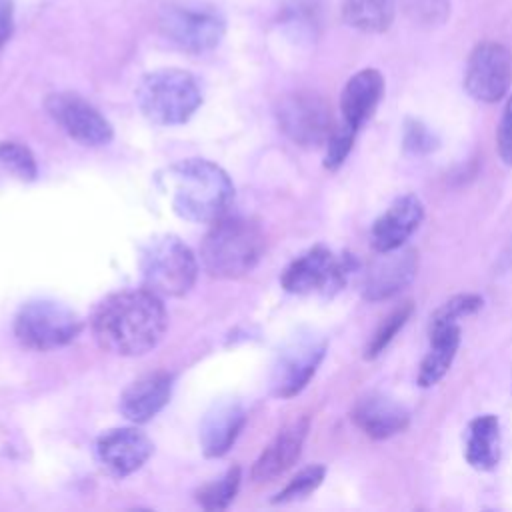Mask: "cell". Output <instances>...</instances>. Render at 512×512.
<instances>
[{"label":"cell","instance_id":"cell-1","mask_svg":"<svg viewBox=\"0 0 512 512\" xmlns=\"http://www.w3.org/2000/svg\"><path fill=\"white\" fill-rule=\"evenodd\" d=\"M166 308L148 288L114 292L92 314V334L100 348L118 356L152 350L166 330Z\"/></svg>","mask_w":512,"mask_h":512},{"label":"cell","instance_id":"cell-2","mask_svg":"<svg viewBox=\"0 0 512 512\" xmlns=\"http://www.w3.org/2000/svg\"><path fill=\"white\" fill-rule=\"evenodd\" d=\"M160 180L172 210L190 222H216L234 200L228 174L204 158L180 160Z\"/></svg>","mask_w":512,"mask_h":512},{"label":"cell","instance_id":"cell-3","mask_svg":"<svg viewBox=\"0 0 512 512\" xmlns=\"http://www.w3.org/2000/svg\"><path fill=\"white\" fill-rule=\"evenodd\" d=\"M264 252V234L248 218H218L200 246L204 270L216 278L248 274Z\"/></svg>","mask_w":512,"mask_h":512},{"label":"cell","instance_id":"cell-4","mask_svg":"<svg viewBox=\"0 0 512 512\" xmlns=\"http://www.w3.org/2000/svg\"><path fill=\"white\" fill-rule=\"evenodd\" d=\"M136 104L152 124L176 126L188 122L200 108L202 90L190 72L162 68L142 76L136 86Z\"/></svg>","mask_w":512,"mask_h":512},{"label":"cell","instance_id":"cell-5","mask_svg":"<svg viewBox=\"0 0 512 512\" xmlns=\"http://www.w3.org/2000/svg\"><path fill=\"white\" fill-rule=\"evenodd\" d=\"M158 32L178 50L202 54L222 42L226 20L222 12L210 4L176 2L160 10Z\"/></svg>","mask_w":512,"mask_h":512},{"label":"cell","instance_id":"cell-6","mask_svg":"<svg viewBox=\"0 0 512 512\" xmlns=\"http://www.w3.org/2000/svg\"><path fill=\"white\" fill-rule=\"evenodd\" d=\"M142 278L148 290L158 296H184L196 282L198 262L192 250L178 236H158L140 258Z\"/></svg>","mask_w":512,"mask_h":512},{"label":"cell","instance_id":"cell-7","mask_svg":"<svg viewBox=\"0 0 512 512\" xmlns=\"http://www.w3.org/2000/svg\"><path fill=\"white\" fill-rule=\"evenodd\" d=\"M82 330L80 316L54 300L26 302L14 318L18 342L32 350H54L70 344Z\"/></svg>","mask_w":512,"mask_h":512},{"label":"cell","instance_id":"cell-8","mask_svg":"<svg viewBox=\"0 0 512 512\" xmlns=\"http://www.w3.org/2000/svg\"><path fill=\"white\" fill-rule=\"evenodd\" d=\"M354 260L344 254L336 256L326 246H314L292 260L282 272V286L292 294L334 292L352 272Z\"/></svg>","mask_w":512,"mask_h":512},{"label":"cell","instance_id":"cell-9","mask_svg":"<svg viewBox=\"0 0 512 512\" xmlns=\"http://www.w3.org/2000/svg\"><path fill=\"white\" fill-rule=\"evenodd\" d=\"M326 352V342L312 336L292 338L276 356L270 372V392L276 398L296 396L314 376Z\"/></svg>","mask_w":512,"mask_h":512},{"label":"cell","instance_id":"cell-10","mask_svg":"<svg viewBox=\"0 0 512 512\" xmlns=\"http://www.w3.org/2000/svg\"><path fill=\"white\" fill-rule=\"evenodd\" d=\"M512 84V52L500 42L478 44L466 64L464 88L480 102L500 100Z\"/></svg>","mask_w":512,"mask_h":512},{"label":"cell","instance_id":"cell-11","mask_svg":"<svg viewBox=\"0 0 512 512\" xmlns=\"http://www.w3.org/2000/svg\"><path fill=\"white\" fill-rule=\"evenodd\" d=\"M282 132L300 146H318L328 140L334 124L324 98L312 92H296L278 104Z\"/></svg>","mask_w":512,"mask_h":512},{"label":"cell","instance_id":"cell-12","mask_svg":"<svg viewBox=\"0 0 512 512\" xmlns=\"http://www.w3.org/2000/svg\"><path fill=\"white\" fill-rule=\"evenodd\" d=\"M46 110L54 122L76 142L86 146H102L112 140L110 122L82 96L72 92H56L46 98Z\"/></svg>","mask_w":512,"mask_h":512},{"label":"cell","instance_id":"cell-13","mask_svg":"<svg viewBox=\"0 0 512 512\" xmlns=\"http://www.w3.org/2000/svg\"><path fill=\"white\" fill-rule=\"evenodd\" d=\"M152 440L138 428H112L96 440L98 462L114 476L136 472L152 454Z\"/></svg>","mask_w":512,"mask_h":512},{"label":"cell","instance_id":"cell-14","mask_svg":"<svg viewBox=\"0 0 512 512\" xmlns=\"http://www.w3.org/2000/svg\"><path fill=\"white\" fill-rule=\"evenodd\" d=\"M418 270V254L412 248H396L382 252V258L376 260L364 276V298L384 300L400 292L406 284L412 282Z\"/></svg>","mask_w":512,"mask_h":512},{"label":"cell","instance_id":"cell-15","mask_svg":"<svg viewBox=\"0 0 512 512\" xmlns=\"http://www.w3.org/2000/svg\"><path fill=\"white\" fill-rule=\"evenodd\" d=\"M308 434V418H298L284 426L276 438L264 448L250 470L254 484H268L282 476L298 460Z\"/></svg>","mask_w":512,"mask_h":512},{"label":"cell","instance_id":"cell-16","mask_svg":"<svg viewBox=\"0 0 512 512\" xmlns=\"http://www.w3.org/2000/svg\"><path fill=\"white\" fill-rule=\"evenodd\" d=\"M422 218H424V206L418 196L404 194L396 198L372 226L370 240L374 250L382 254V252L402 248V244L420 226Z\"/></svg>","mask_w":512,"mask_h":512},{"label":"cell","instance_id":"cell-17","mask_svg":"<svg viewBox=\"0 0 512 512\" xmlns=\"http://www.w3.org/2000/svg\"><path fill=\"white\" fill-rule=\"evenodd\" d=\"M352 420L366 436L382 440L408 426V412L392 398L380 392H368L354 404Z\"/></svg>","mask_w":512,"mask_h":512},{"label":"cell","instance_id":"cell-18","mask_svg":"<svg viewBox=\"0 0 512 512\" xmlns=\"http://www.w3.org/2000/svg\"><path fill=\"white\" fill-rule=\"evenodd\" d=\"M172 378L166 372L146 374L134 380L120 396L118 408L130 422L142 424L156 416L170 400Z\"/></svg>","mask_w":512,"mask_h":512},{"label":"cell","instance_id":"cell-19","mask_svg":"<svg viewBox=\"0 0 512 512\" xmlns=\"http://www.w3.org/2000/svg\"><path fill=\"white\" fill-rule=\"evenodd\" d=\"M246 422L244 408L238 402L214 404L200 424V446L208 458H218L230 450Z\"/></svg>","mask_w":512,"mask_h":512},{"label":"cell","instance_id":"cell-20","mask_svg":"<svg viewBox=\"0 0 512 512\" xmlns=\"http://www.w3.org/2000/svg\"><path fill=\"white\" fill-rule=\"evenodd\" d=\"M384 92V78L374 68L356 72L344 86L340 96L342 122L352 128H360L376 110Z\"/></svg>","mask_w":512,"mask_h":512},{"label":"cell","instance_id":"cell-21","mask_svg":"<svg viewBox=\"0 0 512 512\" xmlns=\"http://www.w3.org/2000/svg\"><path fill=\"white\" fill-rule=\"evenodd\" d=\"M458 346H460V326L458 324L430 326V348L420 364L418 384L420 386L436 384L452 366Z\"/></svg>","mask_w":512,"mask_h":512},{"label":"cell","instance_id":"cell-22","mask_svg":"<svg viewBox=\"0 0 512 512\" xmlns=\"http://www.w3.org/2000/svg\"><path fill=\"white\" fill-rule=\"evenodd\" d=\"M466 460L476 470H492L500 460V424L494 414L474 418L466 430Z\"/></svg>","mask_w":512,"mask_h":512},{"label":"cell","instance_id":"cell-23","mask_svg":"<svg viewBox=\"0 0 512 512\" xmlns=\"http://www.w3.org/2000/svg\"><path fill=\"white\" fill-rule=\"evenodd\" d=\"M394 14L396 0H342V20L360 32H386Z\"/></svg>","mask_w":512,"mask_h":512},{"label":"cell","instance_id":"cell-24","mask_svg":"<svg viewBox=\"0 0 512 512\" xmlns=\"http://www.w3.org/2000/svg\"><path fill=\"white\" fill-rule=\"evenodd\" d=\"M238 486H240V468L232 466L220 478L200 488L196 500L204 510H224L234 500Z\"/></svg>","mask_w":512,"mask_h":512},{"label":"cell","instance_id":"cell-25","mask_svg":"<svg viewBox=\"0 0 512 512\" xmlns=\"http://www.w3.org/2000/svg\"><path fill=\"white\" fill-rule=\"evenodd\" d=\"M0 166L20 180H34L38 174L34 154L28 146L12 140L0 142Z\"/></svg>","mask_w":512,"mask_h":512},{"label":"cell","instance_id":"cell-26","mask_svg":"<svg viewBox=\"0 0 512 512\" xmlns=\"http://www.w3.org/2000/svg\"><path fill=\"white\" fill-rule=\"evenodd\" d=\"M410 314H412V304H410V302H404L402 306H398L396 310H392V312L382 320V324H380L378 330L374 332L372 340L368 342L366 352H364V358L372 360V358H376L380 352H384V348L390 344V340L396 336V332L406 324V320L410 318Z\"/></svg>","mask_w":512,"mask_h":512},{"label":"cell","instance_id":"cell-27","mask_svg":"<svg viewBox=\"0 0 512 512\" xmlns=\"http://www.w3.org/2000/svg\"><path fill=\"white\" fill-rule=\"evenodd\" d=\"M324 474H326V468L320 466V464H312L304 470H300L274 498V502H290V500H298V498H304L308 496L310 492H314L322 480H324Z\"/></svg>","mask_w":512,"mask_h":512},{"label":"cell","instance_id":"cell-28","mask_svg":"<svg viewBox=\"0 0 512 512\" xmlns=\"http://www.w3.org/2000/svg\"><path fill=\"white\" fill-rule=\"evenodd\" d=\"M356 132L358 130L348 126L346 122H340L338 126L332 128V132L326 140V156H324V166L328 170H336L346 160V156L352 150Z\"/></svg>","mask_w":512,"mask_h":512},{"label":"cell","instance_id":"cell-29","mask_svg":"<svg viewBox=\"0 0 512 512\" xmlns=\"http://www.w3.org/2000/svg\"><path fill=\"white\" fill-rule=\"evenodd\" d=\"M482 308V298L476 294H460L448 300L444 306H440L432 320L430 326H440V324H458L460 318L470 316Z\"/></svg>","mask_w":512,"mask_h":512},{"label":"cell","instance_id":"cell-30","mask_svg":"<svg viewBox=\"0 0 512 512\" xmlns=\"http://www.w3.org/2000/svg\"><path fill=\"white\" fill-rule=\"evenodd\" d=\"M404 10L418 22L440 24L450 14V0H404Z\"/></svg>","mask_w":512,"mask_h":512},{"label":"cell","instance_id":"cell-31","mask_svg":"<svg viewBox=\"0 0 512 512\" xmlns=\"http://www.w3.org/2000/svg\"><path fill=\"white\" fill-rule=\"evenodd\" d=\"M496 148L498 156L506 166H512V96L508 98L502 118L498 124V134H496Z\"/></svg>","mask_w":512,"mask_h":512},{"label":"cell","instance_id":"cell-32","mask_svg":"<svg viewBox=\"0 0 512 512\" xmlns=\"http://www.w3.org/2000/svg\"><path fill=\"white\" fill-rule=\"evenodd\" d=\"M404 144L408 150L412 152H430L436 144L432 134L416 120H410L406 124V132H404Z\"/></svg>","mask_w":512,"mask_h":512},{"label":"cell","instance_id":"cell-33","mask_svg":"<svg viewBox=\"0 0 512 512\" xmlns=\"http://www.w3.org/2000/svg\"><path fill=\"white\" fill-rule=\"evenodd\" d=\"M14 32V0H0V50Z\"/></svg>","mask_w":512,"mask_h":512}]
</instances>
